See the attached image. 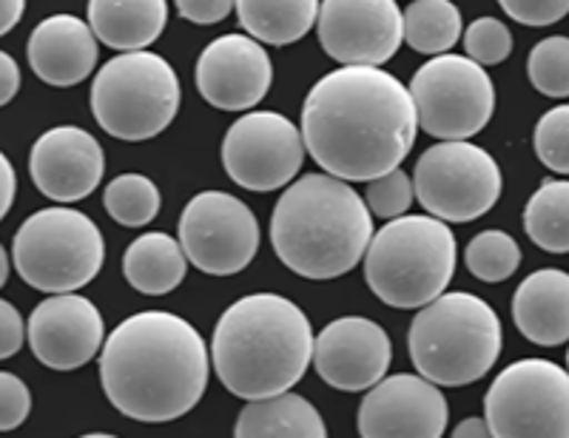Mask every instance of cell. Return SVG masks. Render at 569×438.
<instances>
[{
  "label": "cell",
  "mask_w": 569,
  "mask_h": 438,
  "mask_svg": "<svg viewBox=\"0 0 569 438\" xmlns=\"http://www.w3.org/2000/svg\"><path fill=\"white\" fill-rule=\"evenodd\" d=\"M27 339V328H23V316L12 302L0 299V361L12 359Z\"/></svg>",
  "instance_id": "obj_37"
},
{
  "label": "cell",
  "mask_w": 569,
  "mask_h": 438,
  "mask_svg": "<svg viewBox=\"0 0 569 438\" xmlns=\"http://www.w3.org/2000/svg\"><path fill=\"white\" fill-rule=\"evenodd\" d=\"M20 89V66L9 52H0V109L14 100Z\"/></svg>",
  "instance_id": "obj_38"
},
{
  "label": "cell",
  "mask_w": 569,
  "mask_h": 438,
  "mask_svg": "<svg viewBox=\"0 0 569 438\" xmlns=\"http://www.w3.org/2000/svg\"><path fill=\"white\" fill-rule=\"evenodd\" d=\"M180 80L169 60L154 52L111 58L91 83V115L106 135L142 142L162 135L180 111Z\"/></svg>",
  "instance_id": "obj_7"
},
{
  "label": "cell",
  "mask_w": 569,
  "mask_h": 438,
  "mask_svg": "<svg viewBox=\"0 0 569 438\" xmlns=\"http://www.w3.org/2000/svg\"><path fill=\"white\" fill-rule=\"evenodd\" d=\"M29 66L43 83L71 89L83 83L98 66V38L74 14H52L29 34Z\"/></svg>",
  "instance_id": "obj_20"
},
{
  "label": "cell",
  "mask_w": 569,
  "mask_h": 438,
  "mask_svg": "<svg viewBox=\"0 0 569 438\" xmlns=\"http://www.w3.org/2000/svg\"><path fill=\"white\" fill-rule=\"evenodd\" d=\"M160 188L146 175H120L103 191V206L109 217L126 228L149 226L160 213Z\"/></svg>",
  "instance_id": "obj_28"
},
{
  "label": "cell",
  "mask_w": 569,
  "mask_h": 438,
  "mask_svg": "<svg viewBox=\"0 0 569 438\" xmlns=\"http://www.w3.org/2000/svg\"><path fill=\"white\" fill-rule=\"evenodd\" d=\"M106 242L89 213L69 206L34 211L12 239V265L20 279L43 293H74L98 277Z\"/></svg>",
  "instance_id": "obj_8"
},
{
  "label": "cell",
  "mask_w": 569,
  "mask_h": 438,
  "mask_svg": "<svg viewBox=\"0 0 569 438\" xmlns=\"http://www.w3.org/2000/svg\"><path fill=\"white\" fill-rule=\"evenodd\" d=\"M413 193L441 222H472L492 211L505 191L496 157L470 140H441L419 157Z\"/></svg>",
  "instance_id": "obj_9"
},
{
  "label": "cell",
  "mask_w": 569,
  "mask_h": 438,
  "mask_svg": "<svg viewBox=\"0 0 569 438\" xmlns=\"http://www.w3.org/2000/svg\"><path fill=\"white\" fill-rule=\"evenodd\" d=\"M456 237L430 213H405L373 231L365 251L368 288L385 305L419 310L445 293L456 273Z\"/></svg>",
  "instance_id": "obj_6"
},
{
  "label": "cell",
  "mask_w": 569,
  "mask_h": 438,
  "mask_svg": "<svg viewBox=\"0 0 569 438\" xmlns=\"http://www.w3.org/2000/svg\"><path fill=\"white\" fill-rule=\"evenodd\" d=\"M313 368L325 385L362 394L388 376L393 345L385 328L365 316H342L313 336Z\"/></svg>",
  "instance_id": "obj_16"
},
{
  "label": "cell",
  "mask_w": 569,
  "mask_h": 438,
  "mask_svg": "<svg viewBox=\"0 0 569 438\" xmlns=\"http://www.w3.org/2000/svg\"><path fill=\"white\" fill-rule=\"evenodd\" d=\"M373 237L365 197L330 175H305L284 188L271 213L279 262L305 279H337L362 262Z\"/></svg>",
  "instance_id": "obj_4"
},
{
  "label": "cell",
  "mask_w": 569,
  "mask_h": 438,
  "mask_svg": "<svg viewBox=\"0 0 569 438\" xmlns=\"http://www.w3.org/2000/svg\"><path fill=\"white\" fill-rule=\"evenodd\" d=\"M27 12V0H0V38L12 32Z\"/></svg>",
  "instance_id": "obj_40"
},
{
  "label": "cell",
  "mask_w": 569,
  "mask_h": 438,
  "mask_svg": "<svg viewBox=\"0 0 569 438\" xmlns=\"http://www.w3.org/2000/svg\"><path fill=\"white\" fill-rule=\"evenodd\" d=\"M32 412V390L23 379L0 370V432L18 430Z\"/></svg>",
  "instance_id": "obj_34"
},
{
  "label": "cell",
  "mask_w": 569,
  "mask_h": 438,
  "mask_svg": "<svg viewBox=\"0 0 569 438\" xmlns=\"http://www.w3.org/2000/svg\"><path fill=\"white\" fill-rule=\"evenodd\" d=\"M311 356V319L279 293L237 299L213 328V370L237 399L259 401L288 394L308 374Z\"/></svg>",
  "instance_id": "obj_3"
},
{
  "label": "cell",
  "mask_w": 569,
  "mask_h": 438,
  "mask_svg": "<svg viewBox=\"0 0 569 438\" xmlns=\"http://www.w3.org/2000/svg\"><path fill=\"white\" fill-rule=\"evenodd\" d=\"M177 231L188 262L211 277L246 271L259 251L257 213L226 191H200L191 197Z\"/></svg>",
  "instance_id": "obj_12"
},
{
  "label": "cell",
  "mask_w": 569,
  "mask_h": 438,
  "mask_svg": "<svg viewBox=\"0 0 569 438\" xmlns=\"http://www.w3.org/2000/svg\"><path fill=\"white\" fill-rule=\"evenodd\" d=\"M299 135L325 175L365 182L405 162L419 123L408 86L396 74L379 66H339L305 97Z\"/></svg>",
  "instance_id": "obj_1"
},
{
  "label": "cell",
  "mask_w": 569,
  "mask_h": 438,
  "mask_svg": "<svg viewBox=\"0 0 569 438\" xmlns=\"http://www.w3.org/2000/svg\"><path fill=\"white\" fill-rule=\"evenodd\" d=\"M413 180L408 171L393 168L388 175L368 180V191H365V206H368L370 217L379 219H396L405 217L413 206Z\"/></svg>",
  "instance_id": "obj_32"
},
{
  "label": "cell",
  "mask_w": 569,
  "mask_h": 438,
  "mask_svg": "<svg viewBox=\"0 0 569 438\" xmlns=\"http://www.w3.org/2000/svg\"><path fill=\"white\" fill-rule=\"evenodd\" d=\"M465 49L479 66H498L512 54V34L498 18H479L467 27Z\"/></svg>",
  "instance_id": "obj_33"
},
{
  "label": "cell",
  "mask_w": 569,
  "mask_h": 438,
  "mask_svg": "<svg viewBox=\"0 0 569 438\" xmlns=\"http://www.w3.org/2000/svg\"><path fill=\"white\" fill-rule=\"evenodd\" d=\"M80 438H117L111 432H89V436H80Z\"/></svg>",
  "instance_id": "obj_43"
},
{
  "label": "cell",
  "mask_w": 569,
  "mask_h": 438,
  "mask_svg": "<svg viewBox=\"0 0 569 438\" xmlns=\"http://www.w3.org/2000/svg\"><path fill=\"white\" fill-rule=\"evenodd\" d=\"M211 354L191 322L142 310L117 325L100 350V381L114 410L142 425L182 419L206 396Z\"/></svg>",
  "instance_id": "obj_2"
},
{
  "label": "cell",
  "mask_w": 569,
  "mask_h": 438,
  "mask_svg": "<svg viewBox=\"0 0 569 438\" xmlns=\"http://www.w3.org/2000/svg\"><path fill=\"white\" fill-rule=\"evenodd\" d=\"M492 438H569V376L550 359H521L501 370L485 396Z\"/></svg>",
  "instance_id": "obj_11"
},
{
  "label": "cell",
  "mask_w": 569,
  "mask_h": 438,
  "mask_svg": "<svg viewBox=\"0 0 569 438\" xmlns=\"http://www.w3.org/2000/svg\"><path fill=\"white\" fill-rule=\"evenodd\" d=\"M536 155L552 175H569V106H556L538 120L536 126Z\"/></svg>",
  "instance_id": "obj_31"
},
{
  "label": "cell",
  "mask_w": 569,
  "mask_h": 438,
  "mask_svg": "<svg viewBox=\"0 0 569 438\" xmlns=\"http://www.w3.org/2000/svg\"><path fill=\"white\" fill-rule=\"evenodd\" d=\"M467 271L481 282H505L521 265V248L507 231H481L470 239L465 251Z\"/></svg>",
  "instance_id": "obj_29"
},
{
  "label": "cell",
  "mask_w": 569,
  "mask_h": 438,
  "mask_svg": "<svg viewBox=\"0 0 569 438\" xmlns=\"http://www.w3.org/2000/svg\"><path fill=\"white\" fill-rule=\"evenodd\" d=\"M450 438H492L490 427H487L485 419H479V416H470V419H465L461 425H456L453 436Z\"/></svg>",
  "instance_id": "obj_41"
},
{
  "label": "cell",
  "mask_w": 569,
  "mask_h": 438,
  "mask_svg": "<svg viewBox=\"0 0 569 438\" xmlns=\"http://www.w3.org/2000/svg\"><path fill=\"white\" fill-rule=\"evenodd\" d=\"M525 231L541 251H569V182L543 180L525 208Z\"/></svg>",
  "instance_id": "obj_27"
},
{
  "label": "cell",
  "mask_w": 569,
  "mask_h": 438,
  "mask_svg": "<svg viewBox=\"0 0 569 438\" xmlns=\"http://www.w3.org/2000/svg\"><path fill=\"white\" fill-rule=\"evenodd\" d=\"M86 23L117 52H142L166 32L169 0H89Z\"/></svg>",
  "instance_id": "obj_22"
},
{
  "label": "cell",
  "mask_w": 569,
  "mask_h": 438,
  "mask_svg": "<svg viewBox=\"0 0 569 438\" xmlns=\"http://www.w3.org/2000/svg\"><path fill=\"white\" fill-rule=\"evenodd\" d=\"M197 91L220 111H251L266 100L273 66L266 46L248 34H222L197 60Z\"/></svg>",
  "instance_id": "obj_17"
},
{
  "label": "cell",
  "mask_w": 569,
  "mask_h": 438,
  "mask_svg": "<svg viewBox=\"0 0 569 438\" xmlns=\"http://www.w3.org/2000/svg\"><path fill=\"white\" fill-rule=\"evenodd\" d=\"M518 334L541 348H558L569 339V273L543 268L518 285L512 297Z\"/></svg>",
  "instance_id": "obj_21"
},
{
  "label": "cell",
  "mask_w": 569,
  "mask_h": 438,
  "mask_svg": "<svg viewBox=\"0 0 569 438\" xmlns=\"http://www.w3.org/2000/svg\"><path fill=\"white\" fill-rule=\"evenodd\" d=\"M302 162V135L279 111H248L222 137V168L246 191L291 186Z\"/></svg>",
  "instance_id": "obj_13"
},
{
  "label": "cell",
  "mask_w": 569,
  "mask_h": 438,
  "mask_svg": "<svg viewBox=\"0 0 569 438\" xmlns=\"http://www.w3.org/2000/svg\"><path fill=\"white\" fill-rule=\"evenodd\" d=\"M410 100L421 131L439 140H470L496 111V89L485 66L461 54H436L410 80Z\"/></svg>",
  "instance_id": "obj_10"
},
{
  "label": "cell",
  "mask_w": 569,
  "mask_h": 438,
  "mask_svg": "<svg viewBox=\"0 0 569 438\" xmlns=\"http://www.w3.org/2000/svg\"><path fill=\"white\" fill-rule=\"evenodd\" d=\"M317 32L325 54L342 66L382 69L405 43L396 0H322Z\"/></svg>",
  "instance_id": "obj_14"
},
{
  "label": "cell",
  "mask_w": 569,
  "mask_h": 438,
  "mask_svg": "<svg viewBox=\"0 0 569 438\" xmlns=\"http://www.w3.org/2000/svg\"><path fill=\"white\" fill-rule=\"evenodd\" d=\"M7 279H9V253L7 248L0 246V288L7 285Z\"/></svg>",
  "instance_id": "obj_42"
},
{
  "label": "cell",
  "mask_w": 569,
  "mask_h": 438,
  "mask_svg": "<svg viewBox=\"0 0 569 438\" xmlns=\"http://www.w3.org/2000/svg\"><path fill=\"white\" fill-rule=\"evenodd\" d=\"M362 438H441L447 430V399L439 385L413 374L385 376L359 405Z\"/></svg>",
  "instance_id": "obj_15"
},
{
  "label": "cell",
  "mask_w": 569,
  "mask_h": 438,
  "mask_svg": "<svg viewBox=\"0 0 569 438\" xmlns=\"http://www.w3.org/2000/svg\"><path fill=\"white\" fill-rule=\"evenodd\" d=\"M233 9L248 38L268 46H288L317 27L319 0H237Z\"/></svg>",
  "instance_id": "obj_25"
},
{
  "label": "cell",
  "mask_w": 569,
  "mask_h": 438,
  "mask_svg": "<svg viewBox=\"0 0 569 438\" xmlns=\"http://www.w3.org/2000/svg\"><path fill=\"white\" fill-rule=\"evenodd\" d=\"M527 74L536 91L563 100L569 94V38L567 34H552L532 46L527 58Z\"/></svg>",
  "instance_id": "obj_30"
},
{
  "label": "cell",
  "mask_w": 569,
  "mask_h": 438,
  "mask_svg": "<svg viewBox=\"0 0 569 438\" xmlns=\"http://www.w3.org/2000/svg\"><path fill=\"white\" fill-rule=\"evenodd\" d=\"M498 7L525 27H552L569 12V0H498Z\"/></svg>",
  "instance_id": "obj_35"
},
{
  "label": "cell",
  "mask_w": 569,
  "mask_h": 438,
  "mask_svg": "<svg viewBox=\"0 0 569 438\" xmlns=\"http://www.w3.org/2000/svg\"><path fill=\"white\" fill-rule=\"evenodd\" d=\"M27 339L40 365L78 370L103 350L106 325L91 299L80 293H52L29 316Z\"/></svg>",
  "instance_id": "obj_18"
},
{
  "label": "cell",
  "mask_w": 569,
  "mask_h": 438,
  "mask_svg": "<svg viewBox=\"0 0 569 438\" xmlns=\"http://www.w3.org/2000/svg\"><path fill=\"white\" fill-rule=\"evenodd\" d=\"M106 157L98 137L78 126H54L40 135L29 155V175L43 197L71 206L100 186Z\"/></svg>",
  "instance_id": "obj_19"
},
{
  "label": "cell",
  "mask_w": 569,
  "mask_h": 438,
  "mask_svg": "<svg viewBox=\"0 0 569 438\" xmlns=\"http://www.w3.org/2000/svg\"><path fill=\"white\" fill-rule=\"evenodd\" d=\"M188 271V259L180 242L169 233L149 231L137 237L123 257V273L129 285L146 297H166L180 288Z\"/></svg>",
  "instance_id": "obj_24"
},
{
  "label": "cell",
  "mask_w": 569,
  "mask_h": 438,
  "mask_svg": "<svg viewBox=\"0 0 569 438\" xmlns=\"http://www.w3.org/2000/svg\"><path fill=\"white\" fill-rule=\"evenodd\" d=\"M505 348V328L485 299L456 290L419 308L408 350L421 379L465 387L485 379Z\"/></svg>",
  "instance_id": "obj_5"
},
{
  "label": "cell",
  "mask_w": 569,
  "mask_h": 438,
  "mask_svg": "<svg viewBox=\"0 0 569 438\" xmlns=\"http://www.w3.org/2000/svg\"><path fill=\"white\" fill-rule=\"evenodd\" d=\"M233 438H328L322 416L297 394L248 401L237 416Z\"/></svg>",
  "instance_id": "obj_23"
},
{
  "label": "cell",
  "mask_w": 569,
  "mask_h": 438,
  "mask_svg": "<svg viewBox=\"0 0 569 438\" xmlns=\"http://www.w3.org/2000/svg\"><path fill=\"white\" fill-rule=\"evenodd\" d=\"M14 191H18V177H14V168L9 162V157L0 151V219L7 217L9 208H12Z\"/></svg>",
  "instance_id": "obj_39"
},
{
  "label": "cell",
  "mask_w": 569,
  "mask_h": 438,
  "mask_svg": "<svg viewBox=\"0 0 569 438\" xmlns=\"http://www.w3.org/2000/svg\"><path fill=\"white\" fill-rule=\"evenodd\" d=\"M174 7L182 18L197 23V27H211V23H220L233 12L237 0H174Z\"/></svg>",
  "instance_id": "obj_36"
},
{
  "label": "cell",
  "mask_w": 569,
  "mask_h": 438,
  "mask_svg": "<svg viewBox=\"0 0 569 438\" xmlns=\"http://www.w3.org/2000/svg\"><path fill=\"white\" fill-rule=\"evenodd\" d=\"M401 40L413 52L436 58L461 40V12L453 0H413L401 12Z\"/></svg>",
  "instance_id": "obj_26"
}]
</instances>
